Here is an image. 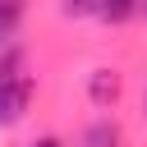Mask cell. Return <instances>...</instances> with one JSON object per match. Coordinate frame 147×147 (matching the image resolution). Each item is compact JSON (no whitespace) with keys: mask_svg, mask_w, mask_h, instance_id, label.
Instances as JSON below:
<instances>
[{"mask_svg":"<svg viewBox=\"0 0 147 147\" xmlns=\"http://www.w3.org/2000/svg\"><path fill=\"white\" fill-rule=\"evenodd\" d=\"M18 18H23V0H0V41H9V37H14Z\"/></svg>","mask_w":147,"mask_h":147,"instance_id":"cell-3","label":"cell"},{"mask_svg":"<svg viewBox=\"0 0 147 147\" xmlns=\"http://www.w3.org/2000/svg\"><path fill=\"white\" fill-rule=\"evenodd\" d=\"M142 9H147V0H142Z\"/></svg>","mask_w":147,"mask_h":147,"instance_id":"cell-7","label":"cell"},{"mask_svg":"<svg viewBox=\"0 0 147 147\" xmlns=\"http://www.w3.org/2000/svg\"><path fill=\"white\" fill-rule=\"evenodd\" d=\"M115 142H119V133H115V124H106V119L83 133V147H115Z\"/></svg>","mask_w":147,"mask_h":147,"instance_id":"cell-4","label":"cell"},{"mask_svg":"<svg viewBox=\"0 0 147 147\" xmlns=\"http://www.w3.org/2000/svg\"><path fill=\"white\" fill-rule=\"evenodd\" d=\"M87 92H92L96 106H110V101L119 96V74H115V69H96L92 83H87Z\"/></svg>","mask_w":147,"mask_h":147,"instance_id":"cell-2","label":"cell"},{"mask_svg":"<svg viewBox=\"0 0 147 147\" xmlns=\"http://www.w3.org/2000/svg\"><path fill=\"white\" fill-rule=\"evenodd\" d=\"M32 106V78L23 74H0V129L18 124Z\"/></svg>","mask_w":147,"mask_h":147,"instance_id":"cell-1","label":"cell"},{"mask_svg":"<svg viewBox=\"0 0 147 147\" xmlns=\"http://www.w3.org/2000/svg\"><path fill=\"white\" fill-rule=\"evenodd\" d=\"M133 9H138V0H96V14H101V18H110V23L129 18Z\"/></svg>","mask_w":147,"mask_h":147,"instance_id":"cell-5","label":"cell"},{"mask_svg":"<svg viewBox=\"0 0 147 147\" xmlns=\"http://www.w3.org/2000/svg\"><path fill=\"white\" fill-rule=\"evenodd\" d=\"M32 147H60V142H55V138H37Z\"/></svg>","mask_w":147,"mask_h":147,"instance_id":"cell-6","label":"cell"}]
</instances>
